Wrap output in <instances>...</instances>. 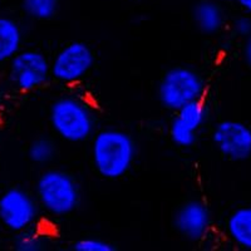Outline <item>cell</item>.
<instances>
[{
	"label": "cell",
	"instance_id": "277c9868",
	"mask_svg": "<svg viewBox=\"0 0 251 251\" xmlns=\"http://www.w3.org/2000/svg\"><path fill=\"white\" fill-rule=\"evenodd\" d=\"M206 83L199 71L178 64L169 68L157 84L156 96L161 106L176 112L188 102L205 97Z\"/></svg>",
	"mask_w": 251,
	"mask_h": 251
},
{
	"label": "cell",
	"instance_id": "5b68a950",
	"mask_svg": "<svg viewBox=\"0 0 251 251\" xmlns=\"http://www.w3.org/2000/svg\"><path fill=\"white\" fill-rule=\"evenodd\" d=\"M96 54L86 42L73 40L64 44L50 59L51 78L66 86H75L91 73Z\"/></svg>",
	"mask_w": 251,
	"mask_h": 251
},
{
	"label": "cell",
	"instance_id": "52a82bcc",
	"mask_svg": "<svg viewBox=\"0 0 251 251\" xmlns=\"http://www.w3.org/2000/svg\"><path fill=\"white\" fill-rule=\"evenodd\" d=\"M9 80L24 93L37 91L51 78L50 59L39 49L23 48L9 60Z\"/></svg>",
	"mask_w": 251,
	"mask_h": 251
},
{
	"label": "cell",
	"instance_id": "e0dca14e",
	"mask_svg": "<svg viewBox=\"0 0 251 251\" xmlns=\"http://www.w3.org/2000/svg\"><path fill=\"white\" fill-rule=\"evenodd\" d=\"M169 136L172 143L180 149H191L199 138L197 132L188 128L187 126L181 123L175 116L169 125Z\"/></svg>",
	"mask_w": 251,
	"mask_h": 251
},
{
	"label": "cell",
	"instance_id": "44dd1931",
	"mask_svg": "<svg viewBox=\"0 0 251 251\" xmlns=\"http://www.w3.org/2000/svg\"><path fill=\"white\" fill-rule=\"evenodd\" d=\"M236 3L244 12L251 15V0H236Z\"/></svg>",
	"mask_w": 251,
	"mask_h": 251
},
{
	"label": "cell",
	"instance_id": "5bb4252c",
	"mask_svg": "<svg viewBox=\"0 0 251 251\" xmlns=\"http://www.w3.org/2000/svg\"><path fill=\"white\" fill-rule=\"evenodd\" d=\"M174 113L175 117L181 123H183L185 126H187L188 128L199 133L207 122L210 111H208L205 100L200 98V100L188 102L187 104L181 107L180 109H177Z\"/></svg>",
	"mask_w": 251,
	"mask_h": 251
},
{
	"label": "cell",
	"instance_id": "7c38bea8",
	"mask_svg": "<svg viewBox=\"0 0 251 251\" xmlns=\"http://www.w3.org/2000/svg\"><path fill=\"white\" fill-rule=\"evenodd\" d=\"M24 29L15 18L0 14V63L9 60L23 49Z\"/></svg>",
	"mask_w": 251,
	"mask_h": 251
},
{
	"label": "cell",
	"instance_id": "7a4b0ae2",
	"mask_svg": "<svg viewBox=\"0 0 251 251\" xmlns=\"http://www.w3.org/2000/svg\"><path fill=\"white\" fill-rule=\"evenodd\" d=\"M48 120L51 131L68 143H83L97 131V112L83 94L64 93L50 103Z\"/></svg>",
	"mask_w": 251,
	"mask_h": 251
},
{
	"label": "cell",
	"instance_id": "ffe728a7",
	"mask_svg": "<svg viewBox=\"0 0 251 251\" xmlns=\"http://www.w3.org/2000/svg\"><path fill=\"white\" fill-rule=\"evenodd\" d=\"M243 55L245 59L246 64L251 68V37L246 38L244 40V47H243Z\"/></svg>",
	"mask_w": 251,
	"mask_h": 251
},
{
	"label": "cell",
	"instance_id": "ba28073f",
	"mask_svg": "<svg viewBox=\"0 0 251 251\" xmlns=\"http://www.w3.org/2000/svg\"><path fill=\"white\" fill-rule=\"evenodd\" d=\"M211 141L216 151L231 162L251 157V126L239 120H223L212 128Z\"/></svg>",
	"mask_w": 251,
	"mask_h": 251
},
{
	"label": "cell",
	"instance_id": "9a60e30c",
	"mask_svg": "<svg viewBox=\"0 0 251 251\" xmlns=\"http://www.w3.org/2000/svg\"><path fill=\"white\" fill-rule=\"evenodd\" d=\"M58 153L57 143L48 136H39L31 141L26 150V156L33 165L46 167L55 160Z\"/></svg>",
	"mask_w": 251,
	"mask_h": 251
},
{
	"label": "cell",
	"instance_id": "d6986e66",
	"mask_svg": "<svg viewBox=\"0 0 251 251\" xmlns=\"http://www.w3.org/2000/svg\"><path fill=\"white\" fill-rule=\"evenodd\" d=\"M231 31L237 38H241L244 40L251 37V15L246 13V14L235 18L232 20Z\"/></svg>",
	"mask_w": 251,
	"mask_h": 251
},
{
	"label": "cell",
	"instance_id": "9c48e42d",
	"mask_svg": "<svg viewBox=\"0 0 251 251\" xmlns=\"http://www.w3.org/2000/svg\"><path fill=\"white\" fill-rule=\"evenodd\" d=\"M172 225L180 236L190 243H200L212 231V214L207 203L191 199L181 203L172 216Z\"/></svg>",
	"mask_w": 251,
	"mask_h": 251
},
{
	"label": "cell",
	"instance_id": "6da1fadb",
	"mask_svg": "<svg viewBox=\"0 0 251 251\" xmlns=\"http://www.w3.org/2000/svg\"><path fill=\"white\" fill-rule=\"evenodd\" d=\"M138 146L129 132L117 127L98 129L91 138L94 171L106 180H120L136 163Z\"/></svg>",
	"mask_w": 251,
	"mask_h": 251
},
{
	"label": "cell",
	"instance_id": "30bf717a",
	"mask_svg": "<svg viewBox=\"0 0 251 251\" xmlns=\"http://www.w3.org/2000/svg\"><path fill=\"white\" fill-rule=\"evenodd\" d=\"M192 22L205 35L219 34L226 25V13L217 0H199L192 8Z\"/></svg>",
	"mask_w": 251,
	"mask_h": 251
},
{
	"label": "cell",
	"instance_id": "8fae6325",
	"mask_svg": "<svg viewBox=\"0 0 251 251\" xmlns=\"http://www.w3.org/2000/svg\"><path fill=\"white\" fill-rule=\"evenodd\" d=\"M225 232L235 246L251 251V205L239 206L228 214Z\"/></svg>",
	"mask_w": 251,
	"mask_h": 251
},
{
	"label": "cell",
	"instance_id": "3957f363",
	"mask_svg": "<svg viewBox=\"0 0 251 251\" xmlns=\"http://www.w3.org/2000/svg\"><path fill=\"white\" fill-rule=\"evenodd\" d=\"M34 196L40 210L51 219H64L78 210L82 201L75 177L62 169H46L35 181Z\"/></svg>",
	"mask_w": 251,
	"mask_h": 251
},
{
	"label": "cell",
	"instance_id": "4fadbf2b",
	"mask_svg": "<svg viewBox=\"0 0 251 251\" xmlns=\"http://www.w3.org/2000/svg\"><path fill=\"white\" fill-rule=\"evenodd\" d=\"M51 234L40 225L15 234L13 246L17 251H44L49 248Z\"/></svg>",
	"mask_w": 251,
	"mask_h": 251
},
{
	"label": "cell",
	"instance_id": "ac0fdd59",
	"mask_svg": "<svg viewBox=\"0 0 251 251\" xmlns=\"http://www.w3.org/2000/svg\"><path fill=\"white\" fill-rule=\"evenodd\" d=\"M72 249L75 251H114L116 246L100 237H83L77 240Z\"/></svg>",
	"mask_w": 251,
	"mask_h": 251
},
{
	"label": "cell",
	"instance_id": "8992f818",
	"mask_svg": "<svg viewBox=\"0 0 251 251\" xmlns=\"http://www.w3.org/2000/svg\"><path fill=\"white\" fill-rule=\"evenodd\" d=\"M40 206L34 194L18 186L0 194V224L9 231L18 234L39 225Z\"/></svg>",
	"mask_w": 251,
	"mask_h": 251
},
{
	"label": "cell",
	"instance_id": "7402d4cb",
	"mask_svg": "<svg viewBox=\"0 0 251 251\" xmlns=\"http://www.w3.org/2000/svg\"><path fill=\"white\" fill-rule=\"evenodd\" d=\"M223 1H236V0H223Z\"/></svg>",
	"mask_w": 251,
	"mask_h": 251
},
{
	"label": "cell",
	"instance_id": "2e32d148",
	"mask_svg": "<svg viewBox=\"0 0 251 251\" xmlns=\"http://www.w3.org/2000/svg\"><path fill=\"white\" fill-rule=\"evenodd\" d=\"M60 0H20V8L26 18L47 22L58 14Z\"/></svg>",
	"mask_w": 251,
	"mask_h": 251
}]
</instances>
